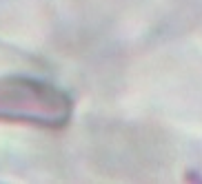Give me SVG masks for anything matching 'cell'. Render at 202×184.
<instances>
[{"instance_id":"1","label":"cell","mask_w":202,"mask_h":184,"mask_svg":"<svg viewBox=\"0 0 202 184\" xmlns=\"http://www.w3.org/2000/svg\"><path fill=\"white\" fill-rule=\"evenodd\" d=\"M71 104L65 93L38 80L2 78L0 80V120L62 126L69 120Z\"/></svg>"}]
</instances>
